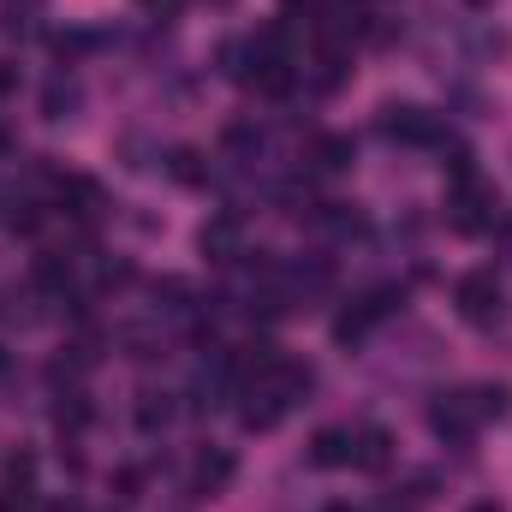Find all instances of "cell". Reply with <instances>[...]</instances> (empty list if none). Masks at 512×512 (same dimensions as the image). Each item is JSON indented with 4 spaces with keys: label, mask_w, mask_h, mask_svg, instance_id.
I'll return each mask as SVG.
<instances>
[{
    "label": "cell",
    "mask_w": 512,
    "mask_h": 512,
    "mask_svg": "<svg viewBox=\"0 0 512 512\" xmlns=\"http://www.w3.org/2000/svg\"><path fill=\"white\" fill-rule=\"evenodd\" d=\"M60 203H66L72 215H96V209H102V185L72 173V179H60Z\"/></svg>",
    "instance_id": "16"
},
{
    "label": "cell",
    "mask_w": 512,
    "mask_h": 512,
    "mask_svg": "<svg viewBox=\"0 0 512 512\" xmlns=\"http://www.w3.org/2000/svg\"><path fill=\"white\" fill-rule=\"evenodd\" d=\"M352 161H358V143H352L346 131H322V137L310 143V167H316V173H346Z\"/></svg>",
    "instance_id": "9"
},
{
    "label": "cell",
    "mask_w": 512,
    "mask_h": 512,
    "mask_svg": "<svg viewBox=\"0 0 512 512\" xmlns=\"http://www.w3.org/2000/svg\"><path fill=\"white\" fill-rule=\"evenodd\" d=\"M0 495H12V501H36V459H30V453H12V459H6Z\"/></svg>",
    "instance_id": "15"
},
{
    "label": "cell",
    "mask_w": 512,
    "mask_h": 512,
    "mask_svg": "<svg viewBox=\"0 0 512 512\" xmlns=\"http://www.w3.org/2000/svg\"><path fill=\"white\" fill-rule=\"evenodd\" d=\"M84 108V90H78V78H66V72H54L48 84H42V120H72Z\"/></svg>",
    "instance_id": "8"
},
{
    "label": "cell",
    "mask_w": 512,
    "mask_h": 512,
    "mask_svg": "<svg viewBox=\"0 0 512 512\" xmlns=\"http://www.w3.org/2000/svg\"><path fill=\"white\" fill-rule=\"evenodd\" d=\"M6 376H12V352L0 346V382H6Z\"/></svg>",
    "instance_id": "24"
},
{
    "label": "cell",
    "mask_w": 512,
    "mask_h": 512,
    "mask_svg": "<svg viewBox=\"0 0 512 512\" xmlns=\"http://www.w3.org/2000/svg\"><path fill=\"white\" fill-rule=\"evenodd\" d=\"M465 512H507V501H495V495H489V501H471Z\"/></svg>",
    "instance_id": "23"
},
{
    "label": "cell",
    "mask_w": 512,
    "mask_h": 512,
    "mask_svg": "<svg viewBox=\"0 0 512 512\" xmlns=\"http://www.w3.org/2000/svg\"><path fill=\"white\" fill-rule=\"evenodd\" d=\"M441 167H447L453 185H471V179H477V155H471L465 143H441Z\"/></svg>",
    "instance_id": "17"
},
{
    "label": "cell",
    "mask_w": 512,
    "mask_h": 512,
    "mask_svg": "<svg viewBox=\"0 0 512 512\" xmlns=\"http://www.w3.org/2000/svg\"><path fill=\"white\" fill-rule=\"evenodd\" d=\"M197 251L209 256V262H239V256H245V221H239V209L209 215V221L197 227Z\"/></svg>",
    "instance_id": "5"
},
{
    "label": "cell",
    "mask_w": 512,
    "mask_h": 512,
    "mask_svg": "<svg viewBox=\"0 0 512 512\" xmlns=\"http://www.w3.org/2000/svg\"><path fill=\"white\" fill-rule=\"evenodd\" d=\"M90 417H96V411H90V393H84V387H60V393H54V429H60L66 441L84 435Z\"/></svg>",
    "instance_id": "10"
},
{
    "label": "cell",
    "mask_w": 512,
    "mask_h": 512,
    "mask_svg": "<svg viewBox=\"0 0 512 512\" xmlns=\"http://www.w3.org/2000/svg\"><path fill=\"white\" fill-rule=\"evenodd\" d=\"M36 6H42V0H6V12H18V18H30Z\"/></svg>",
    "instance_id": "22"
},
{
    "label": "cell",
    "mask_w": 512,
    "mask_h": 512,
    "mask_svg": "<svg viewBox=\"0 0 512 512\" xmlns=\"http://www.w3.org/2000/svg\"><path fill=\"white\" fill-rule=\"evenodd\" d=\"M370 334H376V310H370L364 298H352V304L334 316V346H346V352H352V346H364Z\"/></svg>",
    "instance_id": "11"
},
{
    "label": "cell",
    "mask_w": 512,
    "mask_h": 512,
    "mask_svg": "<svg viewBox=\"0 0 512 512\" xmlns=\"http://www.w3.org/2000/svg\"><path fill=\"white\" fill-rule=\"evenodd\" d=\"M262 143H268V131L251 126V120H233V126H227V137H221L227 161H256V155H262Z\"/></svg>",
    "instance_id": "14"
},
{
    "label": "cell",
    "mask_w": 512,
    "mask_h": 512,
    "mask_svg": "<svg viewBox=\"0 0 512 512\" xmlns=\"http://www.w3.org/2000/svg\"><path fill=\"white\" fill-rule=\"evenodd\" d=\"M477 417H512V387L507 382L477 387Z\"/></svg>",
    "instance_id": "19"
},
{
    "label": "cell",
    "mask_w": 512,
    "mask_h": 512,
    "mask_svg": "<svg viewBox=\"0 0 512 512\" xmlns=\"http://www.w3.org/2000/svg\"><path fill=\"white\" fill-rule=\"evenodd\" d=\"M387 459H393V435H387L382 423H364L358 429V471H387Z\"/></svg>",
    "instance_id": "13"
},
{
    "label": "cell",
    "mask_w": 512,
    "mask_h": 512,
    "mask_svg": "<svg viewBox=\"0 0 512 512\" xmlns=\"http://www.w3.org/2000/svg\"><path fill=\"white\" fill-rule=\"evenodd\" d=\"M173 417H179L173 393H155V387H143V393H137V429H143V435H161Z\"/></svg>",
    "instance_id": "12"
},
{
    "label": "cell",
    "mask_w": 512,
    "mask_h": 512,
    "mask_svg": "<svg viewBox=\"0 0 512 512\" xmlns=\"http://www.w3.org/2000/svg\"><path fill=\"white\" fill-rule=\"evenodd\" d=\"M304 459H310L316 471H346V465L358 459V429H346V423H328V429H316Z\"/></svg>",
    "instance_id": "6"
},
{
    "label": "cell",
    "mask_w": 512,
    "mask_h": 512,
    "mask_svg": "<svg viewBox=\"0 0 512 512\" xmlns=\"http://www.w3.org/2000/svg\"><path fill=\"white\" fill-rule=\"evenodd\" d=\"M477 393H465V387H447V393H435L429 399V429L447 441V447H465L471 435H477Z\"/></svg>",
    "instance_id": "3"
},
{
    "label": "cell",
    "mask_w": 512,
    "mask_h": 512,
    "mask_svg": "<svg viewBox=\"0 0 512 512\" xmlns=\"http://www.w3.org/2000/svg\"><path fill=\"white\" fill-rule=\"evenodd\" d=\"M376 131H382L387 143H405V149H441V143H447L441 114H429V108H417V102H387Z\"/></svg>",
    "instance_id": "1"
},
{
    "label": "cell",
    "mask_w": 512,
    "mask_h": 512,
    "mask_svg": "<svg viewBox=\"0 0 512 512\" xmlns=\"http://www.w3.org/2000/svg\"><path fill=\"white\" fill-rule=\"evenodd\" d=\"M280 6H286V18H292V12H304V18H316V12H322V0H280Z\"/></svg>",
    "instance_id": "21"
},
{
    "label": "cell",
    "mask_w": 512,
    "mask_h": 512,
    "mask_svg": "<svg viewBox=\"0 0 512 512\" xmlns=\"http://www.w3.org/2000/svg\"><path fill=\"white\" fill-rule=\"evenodd\" d=\"M167 173H173L179 185H203V179H209V161H203L197 149H173V161H167Z\"/></svg>",
    "instance_id": "18"
},
{
    "label": "cell",
    "mask_w": 512,
    "mask_h": 512,
    "mask_svg": "<svg viewBox=\"0 0 512 512\" xmlns=\"http://www.w3.org/2000/svg\"><path fill=\"white\" fill-rule=\"evenodd\" d=\"M6 227H12V233H36V227H42V209H36V203H12V209H6Z\"/></svg>",
    "instance_id": "20"
},
{
    "label": "cell",
    "mask_w": 512,
    "mask_h": 512,
    "mask_svg": "<svg viewBox=\"0 0 512 512\" xmlns=\"http://www.w3.org/2000/svg\"><path fill=\"white\" fill-rule=\"evenodd\" d=\"M495 215H501V197H495L483 179L453 185V197H447V227H453V233L477 239V233H489V227H495Z\"/></svg>",
    "instance_id": "2"
},
{
    "label": "cell",
    "mask_w": 512,
    "mask_h": 512,
    "mask_svg": "<svg viewBox=\"0 0 512 512\" xmlns=\"http://www.w3.org/2000/svg\"><path fill=\"white\" fill-rule=\"evenodd\" d=\"M233 471H239V459H233L227 447H209V453L191 465V495H197V501H215V495L233 483Z\"/></svg>",
    "instance_id": "7"
},
{
    "label": "cell",
    "mask_w": 512,
    "mask_h": 512,
    "mask_svg": "<svg viewBox=\"0 0 512 512\" xmlns=\"http://www.w3.org/2000/svg\"><path fill=\"white\" fill-rule=\"evenodd\" d=\"M453 304H459V316H465L471 328L501 322V280H495V268H471V274H459Z\"/></svg>",
    "instance_id": "4"
}]
</instances>
